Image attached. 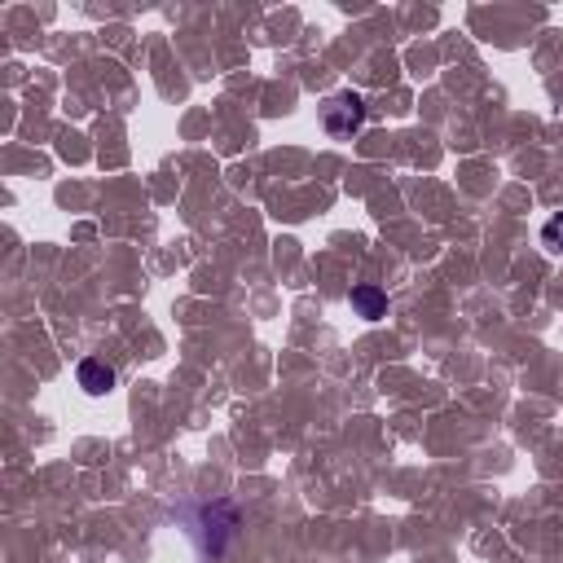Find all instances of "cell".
Returning <instances> with one entry per match:
<instances>
[{
  "label": "cell",
  "mask_w": 563,
  "mask_h": 563,
  "mask_svg": "<svg viewBox=\"0 0 563 563\" xmlns=\"http://www.w3.org/2000/svg\"><path fill=\"white\" fill-rule=\"evenodd\" d=\"M361 124H366V102H361L357 93H335V97H326V106H322V128L330 132V137H339V141H348V137H357Z\"/></svg>",
  "instance_id": "1"
},
{
  "label": "cell",
  "mask_w": 563,
  "mask_h": 563,
  "mask_svg": "<svg viewBox=\"0 0 563 563\" xmlns=\"http://www.w3.org/2000/svg\"><path fill=\"white\" fill-rule=\"evenodd\" d=\"M75 379H80V388L88 396H106L110 388H115V370H110L102 357H84L80 366H75Z\"/></svg>",
  "instance_id": "3"
},
{
  "label": "cell",
  "mask_w": 563,
  "mask_h": 563,
  "mask_svg": "<svg viewBox=\"0 0 563 563\" xmlns=\"http://www.w3.org/2000/svg\"><path fill=\"white\" fill-rule=\"evenodd\" d=\"M348 304H352V313L366 317V322H383V317H388V291H383V286H374V282L352 286Z\"/></svg>",
  "instance_id": "2"
},
{
  "label": "cell",
  "mask_w": 563,
  "mask_h": 563,
  "mask_svg": "<svg viewBox=\"0 0 563 563\" xmlns=\"http://www.w3.org/2000/svg\"><path fill=\"white\" fill-rule=\"evenodd\" d=\"M542 247L555 251V256H563V216H550L542 225Z\"/></svg>",
  "instance_id": "4"
}]
</instances>
